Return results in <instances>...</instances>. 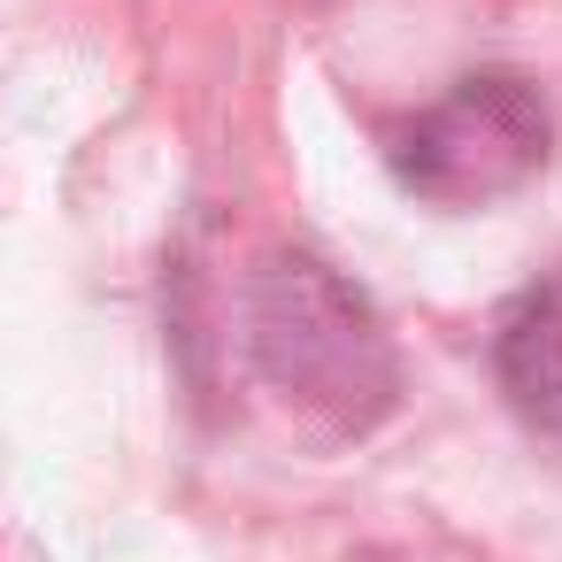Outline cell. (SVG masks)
<instances>
[{"label": "cell", "mask_w": 562, "mask_h": 562, "mask_svg": "<svg viewBox=\"0 0 562 562\" xmlns=\"http://www.w3.org/2000/svg\"><path fill=\"white\" fill-rule=\"evenodd\" d=\"M247 355L270 378V393L324 416L331 431H370L401 393L385 324L316 255H270L255 270V285H247Z\"/></svg>", "instance_id": "cell-1"}, {"label": "cell", "mask_w": 562, "mask_h": 562, "mask_svg": "<svg viewBox=\"0 0 562 562\" xmlns=\"http://www.w3.org/2000/svg\"><path fill=\"white\" fill-rule=\"evenodd\" d=\"M547 147H554V124L539 86L516 70H477V78H454L393 132V170L431 209H485L524 178H539Z\"/></svg>", "instance_id": "cell-2"}, {"label": "cell", "mask_w": 562, "mask_h": 562, "mask_svg": "<svg viewBox=\"0 0 562 562\" xmlns=\"http://www.w3.org/2000/svg\"><path fill=\"white\" fill-rule=\"evenodd\" d=\"M493 378L524 431L562 454V270L516 293L493 324Z\"/></svg>", "instance_id": "cell-3"}]
</instances>
